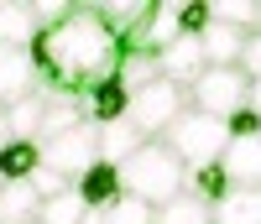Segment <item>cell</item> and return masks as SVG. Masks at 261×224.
<instances>
[{
	"label": "cell",
	"instance_id": "cell-14",
	"mask_svg": "<svg viewBox=\"0 0 261 224\" xmlns=\"http://www.w3.org/2000/svg\"><path fill=\"white\" fill-rule=\"evenodd\" d=\"M246 37H251V32H235V26H225V21H209V26H204V37H199L204 63H209V68H241Z\"/></svg>",
	"mask_w": 261,
	"mask_h": 224
},
{
	"label": "cell",
	"instance_id": "cell-4",
	"mask_svg": "<svg viewBox=\"0 0 261 224\" xmlns=\"http://www.w3.org/2000/svg\"><path fill=\"white\" fill-rule=\"evenodd\" d=\"M183 109H193V104H188V89H183V83L151 78V83H141L136 94H130V109H125V120L136 125L146 141H162L167 130H172V120L183 115Z\"/></svg>",
	"mask_w": 261,
	"mask_h": 224
},
{
	"label": "cell",
	"instance_id": "cell-29",
	"mask_svg": "<svg viewBox=\"0 0 261 224\" xmlns=\"http://www.w3.org/2000/svg\"><path fill=\"white\" fill-rule=\"evenodd\" d=\"M11 141V125H6V104H0V146Z\"/></svg>",
	"mask_w": 261,
	"mask_h": 224
},
{
	"label": "cell",
	"instance_id": "cell-17",
	"mask_svg": "<svg viewBox=\"0 0 261 224\" xmlns=\"http://www.w3.org/2000/svg\"><path fill=\"white\" fill-rule=\"evenodd\" d=\"M42 167V146L37 141H6L0 146V183H27Z\"/></svg>",
	"mask_w": 261,
	"mask_h": 224
},
{
	"label": "cell",
	"instance_id": "cell-26",
	"mask_svg": "<svg viewBox=\"0 0 261 224\" xmlns=\"http://www.w3.org/2000/svg\"><path fill=\"white\" fill-rule=\"evenodd\" d=\"M241 73H246L251 83L261 78V32H251V37H246V52H241Z\"/></svg>",
	"mask_w": 261,
	"mask_h": 224
},
{
	"label": "cell",
	"instance_id": "cell-18",
	"mask_svg": "<svg viewBox=\"0 0 261 224\" xmlns=\"http://www.w3.org/2000/svg\"><path fill=\"white\" fill-rule=\"evenodd\" d=\"M42 109H47V89L32 99H16L6 104V125H11V141H37L42 136Z\"/></svg>",
	"mask_w": 261,
	"mask_h": 224
},
{
	"label": "cell",
	"instance_id": "cell-24",
	"mask_svg": "<svg viewBox=\"0 0 261 224\" xmlns=\"http://www.w3.org/2000/svg\"><path fill=\"white\" fill-rule=\"evenodd\" d=\"M188 193H193V198H204L209 209L220 204V198L230 193V183H225V172H220V162H209V167H193V172H188Z\"/></svg>",
	"mask_w": 261,
	"mask_h": 224
},
{
	"label": "cell",
	"instance_id": "cell-6",
	"mask_svg": "<svg viewBox=\"0 0 261 224\" xmlns=\"http://www.w3.org/2000/svg\"><path fill=\"white\" fill-rule=\"evenodd\" d=\"M63 11L68 0H0V47H32Z\"/></svg>",
	"mask_w": 261,
	"mask_h": 224
},
{
	"label": "cell",
	"instance_id": "cell-3",
	"mask_svg": "<svg viewBox=\"0 0 261 224\" xmlns=\"http://www.w3.org/2000/svg\"><path fill=\"white\" fill-rule=\"evenodd\" d=\"M162 141H167V151L193 172V167H209V162H220V156H225V146H230V120H214V115H204V109H183Z\"/></svg>",
	"mask_w": 261,
	"mask_h": 224
},
{
	"label": "cell",
	"instance_id": "cell-1",
	"mask_svg": "<svg viewBox=\"0 0 261 224\" xmlns=\"http://www.w3.org/2000/svg\"><path fill=\"white\" fill-rule=\"evenodd\" d=\"M32 58H37V73L42 89H68V94H84V89L105 83L120 68V37L99 21L94 6H68L47 32L32 42Z\"/></svg>",
	"mask_w": 261,
	"mask_h": 224
},
{
	"label": "cell",
	"instance_id": "cell-28",
	"mask_svg": "<svg viewBox=\"0 0 261 224\" xmlns=\"http://www.w3.org/2000/svg\"><path fill=\"white\" fill-rule=\"evenodd\" d=\"M246 109H251V115H256V120H261V78H256V83H251V94H246Z\"/></svg>",
	"mask_w": 261,
	"mask_h": 224
},
{
	"label": "cell",
	"instance_id": "cell-12",
	"mask_svg": "<svg viewBox=\"0 0 261 224\" xmlns=\"http://www.w3.org/2000/svg\"><path fill=\"white\" fill-rule=\"evenodd\" d=\"M73 193L84 198V209H89V214H105V209H110L115 198L125 193V188H120V167L94 162L89 172H79V177H73Z\"/></svg>",
	"mask_w": 261,
	"mask_h": 224
},
{
	"label": "cell",
	"instance_id": "cell-27",
	"mask_svg": "<svg viewBox=\"0 0 261 224\" xmlns=\"http://www.w3.org/2000/svg\"><path fill=\"white\" fill-rule=\"evenodd\" d=\"M230 136H261V120L251 115V109H241V115L230 120Z\"/></svg>",
	"mask_w": 261,
	"mask_h": 224
},
{
	"label": "cell",
	"instance_id": "cell-22",
	"mask_svg": "<svg viewBox=\"0 0 261 224\" xmlns=\"http://www.w3.org/2000/svg\"><path fill=\"white\" fill-rule=\"evenodd\" d=\"M209 16L235 26V32H256L261 26V0H209Z\"/></svg>",
	"mask_w": 261,
	"mask_h": 224
},
{
	"label": "cell",
	"instance_id": "cell-5",
	"mask_svg": "<svg viewBox=\"0 0 261 224\" xmlns=\"http://www.w3.org/2000/svg\"><path fill=\"white\" fill-rule=\"evenodd\" d=\"M246 94H251V78L241 68H204L188 83V104L214 115V120H235L246 109Z\"/></svg>",
	"mask_w": 261,
	"mask_h": 224
},
{
	"label": "cell",
	"instance_id": "cell-13",
	"mask_svg": "<svg viewBox=\"0 0 261 224\" xmlns=\"http://www.w3.org/2000/svg\"><path fill=\"white\" fill-rule=\"evenodd\" d=\"M183 26H178V0H151V16L146 26L136 32V42H130L125 52H162L167 42H178Z\"/></svg>",
	"mask_w": 261,
	"mask_h": 224
},
{
	"label": "cell",
	"instance_id": "cell-8",
	"mask_svg": "<svg viewBox=\"0 0 261 224\" xmlns=\"http://www.w3.org/2000/svg\"><path fill=\"white\" fill-rule=\"evenodd\" d=\"M32 94H42V73H37L32 47H0V104H16Z\"/></svg>",
	"mask_w": 261,
	"mask_h": 224
},
{
	"label": "cell",
	"instance_id": "cell-20",
	"mask_svg": "<svg viewBox=\"0 0 261 224\" xmlns=\"http://www.w3.org/2000/svg\"><path fill=\"white\" fill-rule=\"evenodd\" d=\"M157 224H214V209L204 204V198H193L188 188L172 198V204L157 209Z\"/></svg>",
	"mask_w": 261,
	"mask_h": 224
},
{
	"label": "cell",
	"instance_id": "cell-21",
	"mask_svg": "<svg viewBox=\"0 0 261 224\" xmlns=\"http://www.w3.org/2000/svg\"><path fill=\"white\" fill-rule=\"evenodd\" d=\"M84 219H89V209H84V198H79L73 183H68L63 193L42 198V219H37V224H84Z\"/></svg>",
	"mask_w": 261,
	"mask_h": 224
},
{
	"label": "cell",
	"instance_id": "cell-16",
	"mask_svg": "<svg viewBox=\"0 0 261 224\" xmlns=\"http://www.w3.org/2000/svg\"><path fill=\"white\" fill-rule=\"evenodd\" d=\"M214 224H261V188H230L214 204Z\"/></svg>",
	"mask_w": 261,
	"mask_h": 224
},
{
	"label": "cell",
	"instance_id": "cell-9",
	"mask_svg": "<svg viewBox=\"0 0 261 224\" xmlns=\"http://www.w3.org/2000/svg\"><path fill=\"white\" fill-rule=\"evenodd\" d=\"M79 104H84V120H89L94 130H105V125H120V120H125V109H130V89L110 73L105 83L84 89V94H79Z\"/></svg>",
	"mask_w": 261,
	"mask_h": 224
},
{
	"label": "cell",
	"instance_id": "cell-23",
	"mask_svg": "<svg viewBox=\"0 0 261 224\" xmlns=\"http://www.w3.org/2000/svg\"><path fill=\"white\" fill-rule=\"evenodd\" d=\"M84 224H157V209H146L141 198H130V193H120L105 214H89Z\"/></svg>",
	"mask_w": 261,
	"mask_h": 224
},
{
	"label": "cell",
	"instance_id": "cell-7",
	"mask_svg": "<svg viewBox=\"0 0 261 224\" xmlns=\"http://www.w3.org/2000/svg\"><path fill=\"white\" fill-rule=\"evenodd\" d=\"M37 146H42V167L58 172L63 183H73L79 172H89L99 162V130L89 120L73 125V130H63V136H53V141H37Z\"/></svg>",
	"mask_w": 261,
	"mask_h": 224
},
{
	"label": "cell",
	"instance_id": "cell-15",
	"mask_svg": "<svg viewBox=\"0 0 261 224\" xmlns=\"http://www.w3.org/2000/svg\"><path fill=\"white\" fill-rule=\"evenodd\" d=\"M42 193L32 183H0V224H37Z\"/></svg>",
	"mask_w": 261,
	"mask_h": 224
},
{
	"label": "cell",
	"instance_id": "cell-25",
	"mask_svg": "<svg viewBox=\"0 0 261 224\" xmlns=\"http://www.w3.org/2000/svg\"><path fill=\"white\" fill-rule=\"evenodd\" d=\"M115 78L130 89V94H136L141 83L162 78V73H157V52H125V58H120V68H115Z\"/></svg>",
	"mask_w": 261,
	"mask_h": 224
},
{
	"label": "cell",
	"instance_id": "cell-19",
	"mask_svg": "<svg viewBox=\"0 0 261 224\" xmlns=\"http://www.w3.org/2000/svg\"><path fill=\"white\" fill-rule=\"evenodd\" d=\"M141 141H146V136H141V130L130 125V120H120V125H105V130H99V162L120 167V162H125V156L136 151Z\"/></svg>",
	"mask_w": 261,
	"mask_h": 224
},
{
	"label": "cell",
	"instance_id": "cell-11",
	"mask_svg": "<svg viewBox=\"0 0 261 224\" xmlns=\"http://www.w3.org/2000/svg\"><path fill=\"white\" fill-rule=\"evenodd\" d=\"M204 68H209V63H204L199 37H178V42H167V47L157 52V73H162L167 83H183V89H188Z\"/></svg>",
	"mask_w": 261,
	"mask_h": 224
},
{
	"label": "cell",
	"instance_id": "cell-2",
	"mask_svg": "<svg viewBox=\"0 0 261 224\" xmlns=\"http://www.w3.org/2000/svg\"><path fill=\"white\" fill-rule=\"evenodd\" d=\"M120 188L130 198H141L146 209H162V204H172V198L188 188V167L167 151V141H141L120 162Z\"/></svg>",
	"mask_w": 261,
	"mask_h": 224
},
{
	"label": "cell",
	"instance_id": "cell-10",
	"mask_svg": "<svg viewBox=\"0 0 261 224\" xmlns=\"http://www.w3.org/2000/svg\"><path fill=\"white\" fill-rule=\"evenodd\" d=\"M220 172L230 188H261V136H230Z\"/></svg>",
	"mask_w": 261,
	"mask_h": 224
}]
</instances>
